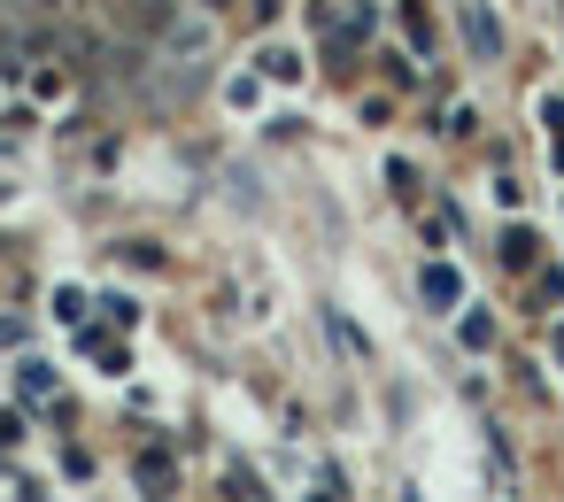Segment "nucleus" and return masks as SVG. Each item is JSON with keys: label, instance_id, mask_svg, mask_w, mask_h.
I'll return each instance as SVG.
<instances>
[{"label": "nucleus", "instance_id": "obj_1", "mask_svg": "<svg viewBox=\"0 0 564 502\" xmlns=\"http://www.w3.org/2000/svg\"><path fill=\"white\" fill-rule=\"evenodd\" d=\"M464 40H471V55H495V47H502V32H495V17L479 9V0L464 9Z\"/></svg>", "mask_w": 564, "mask_h": 502}, {"label": "nucleus", "instance_id": "obj_2", "mask_svg": "<svg viewBox=\"0 0 564 502\" xmlns=\"http://www.w3.org/2000/svg\"><path fill=\"white\" fill-rule=\"evenodd\" d=\"M425 294H433V302H456V271L433 263V271H425Z\"/></svg>", "mask_w": 564, "mask_h": 502}, {"label": "nucleus", "instance_id": "obj_3", "mask_svg": "<svg viewBox=\"0 0 564 502\" xmlns=\"http://www.w3.org/2000/svg\"><path fill=\"white\" fill-rule=\"evenodd\" d=\"M263 70H271V78H302V63H294L286 47H271V55H263Z\"/></svg>", "mask_w": 564, "mask_h": 502}]
</instances>
